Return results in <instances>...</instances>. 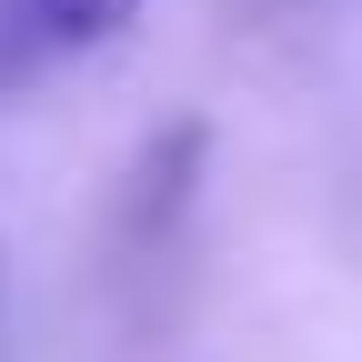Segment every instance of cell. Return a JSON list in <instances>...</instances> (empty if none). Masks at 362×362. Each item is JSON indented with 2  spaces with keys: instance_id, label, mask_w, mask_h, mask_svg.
<instances>
[{
  "instance_id": "cell-1",
  "label": "cell",
  "mask_w": 362,
  "mask_h": 362,
  "mask_svg": "<svg viewBox=\"0 0 362 362\" xmlns=\"http://www.w3.org/2000/svg\"><path fill=\"white\" fill-rule=\"evenodd\" d=\"M151 0H0V101L30 90L40 71H61L81 51H101L141 21Z\"/></svg>"
}]
</instances>
